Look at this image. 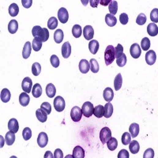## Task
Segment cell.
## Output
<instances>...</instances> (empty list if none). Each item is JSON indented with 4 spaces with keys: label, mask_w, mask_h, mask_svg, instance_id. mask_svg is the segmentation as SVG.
I'll return each instance as SVG.
<instances>
[{
    "label": "cell",
    "mask_w": 158,
    "mask_h": 158,
    "mask_svg": "<svg viewBox=\"0 0 158 158\" xmlns=\"http://www.w3.org/2000/svg\"><path fill=\"white\" fill-rule=\"evenodd\" d=\"M147 32L149 36H156L158 33V27L155 23H150L147 26Z\"/></svg>",
    "instance_id": "23"
},
{
    "label": "cell",
    "mask_w": 158,
    "mask_h": 158,
    "mask_svg": "<svg viewBox=\"0 0 158 158\" xmlns=\"http://www.w3.org/2000/svg\"><path fill=\"white\" fill-rule=\"evenodd\" d=\"M83 36L87 40H92L94 36V30L91 25H86L83 28Z\"/></svg>",
    "instance_id": "11"
},
{
    "label": "cell",
    "mask_w": 158,
    "mask_h": 158,
    "mask_svg": "<svg viewBox=\"0 0 158 158\" xmlns=\"http://www.w3.org/2000/svg\"><path fill=\"white\" fill-rule=\"evenodd\" d=\"M129 131H130V134L132 137H136L139 134V125L137 124V123H135V122L131 123L130 125V127H129Z\"/></svg>",
    "instance_id": "18"
},
{
    "label": "cell",
    "mask_w": 158,
    "mask_h": 158,
    "mask_svg": "<svg viewBox=\"0 0 158 158\" xmlns=\"http://www.w3.org/2000/svg\"><path fill=\"white\" fill-rule=\"evenodd\" d=\"M32 34L34 38H37L41 42L47 41L49 38V32L47 28H41L39 25L34 26L32 28Z\"/></svg>",
    "instance_id": "1"
},
{
    "label": "cell",
    "mask_w": 158,
    "mask_h": 158,
    "mask_svg": "<svg viewBox=\"0 0 158 158\" xmlns=\"http://www.w3.org/2000/svg\"><path fill=\"white\" fill-rule=\"evenodd\" d=\"M129 152L126 149H122L118 153V158H129Z\"/></svg>",
    "instance_id": "54"
},
{
    "label": "cell",
    "mask_w": 158,
    "mask_h": 158,
    "mask_svg": "<svg viewBox=\"0 0 158 158\" xmlns=\"http://www.w3.org/2000/svg\"><path fill=\"white\" fill-rule=\"evenodd\" d=\"M79 70L81 71V73H88V70H90V64L86 59H81L80 62H79Z\"/></svg>",
    "instance_id": "14"
},
{
    "label": "cell",
    "mask_w": 158,
    "mask_h": 158,
    "mask_svg": "<svg viewBox=\"0 0 158 158\" xmlns=\"http://www.w3.org/2000/svg\"><path fill=\"white\" fill-rule=\"evenodd\" d=\"M103 99L107 102H111L112 100L113 97H114V92L111 89V88L107 87L104 90H103Z\"/></svg>",
    "instance_id": "19"
},
{
    "label": "cell",
    "mask_w": 158,
    "mask_h": 158,
    "mask_svg": "<svg viewBox=\"0 0 158 158\" xmlns=\"http://www.w3.org/2000/svg\"><path fill=\"white\" fill-rule=\"evenodd\" d=\"M123 54V47L121 45L120 43L117 44V47H115V58H118Z\"/></svg>",
    "instance_id": "50"
},
{
    "label": "cell",
    "mask_w": 158,
    "mask_h": 158,
    "mask_svg": "<svg viewBox=\"0 0 158 158\" xmlns=\"http://www.w3.org/2000/svg\"><path fill=\"white\" fill-rule=\"evenodd\" d=\"M122 77L121 73H118L115 78V81H114V87H115V89L116 91L119 90L122 87Z\"/></svg>",
    "instance_id": "34"
},
{
    "label": "cell",
    "mask_w": 158,
    "mask_h": 158,
    "mask_svg": "<svg viewBox=\"0 0 158 158\" xmlns=\"http://www.w3.org/2000/svg\"><path fill=\"white\" fill-rule=\"evenodd\" d=\"M89 2H90V5L92 7H97L98 4L100 3V0H91V1H89Z\"/></svg>",
    "instance_id": "57"
},
{
    "label": "cell",
    "mask_w": 158,
    "mask_h": 158,
    "mask_svg": "<svg viewBox=\"0 0 158 158\" xmlns=\"http://www.w3.org/2000/svg\"><path fill=\"white\" fill-rule=\"evenodd\" d=\"M1 100L4 103H7L10 98H11V94H10V92L8 88H3L2 91H1Z\"/></svg>",
    "instance_id": "27"
},
{
    "label": "cell",
    "mask_w": 158,
    "mask_h": 158,
    "mask_svg": "<svg viewBox=\"0 0 158 158\" xmlns=\"http://www.w3.org/2000/svg\"><path fill=\"white\" fill-rule=\"evenodd\" d=\"M32 94L35 98H39L42 95V88L41 85L39 83H36L32 86Z\"/></svg>",
    "instance_id": "28"
},
{
    "label": "cell",
    "mask_w": 158,
    "mask_h": 158,
    "mask_svg": "<svg viewBox=\"0 0 158 158\" xmlns=\"http://www.w3.org/2000/svg\"><path fill=\"white\" fill-rule=\"evenodd\" d=\"M21 4H22V6H24V8H28L31 7L32 4V0H21Z\"/></svg>",
    "instance_id": "55"
},
{
    "label": "cell",
    "mask_w": 158,
    "mask_h": 158,
    "mask_svg": "<svg viewBox=\"0 0 158 158\" xmlns=\"http://www.w3.org/2000/svg\"><path fill=\"white\" fill-rule=\"evenodd\" d=\"M31 51H32V47H31L30 42L28 41L24 43V47H23L22 50V56L24 58H28V57L30 56Z\"/></svg>",
    "instance_id": "21"
},
{
    "label": "cell",
    "mask_w": 158,
    "mask_h": 158,
    "mask_svg": "<svg viewBox=\"0 0 158 158\" xmlns=\"http://www.w3.org/2000/svg\"><path fill=\"white\" fill-rule=\"evenodd\" d=\"M36 115L38 120L41 122H45L47 118V114L43 109L40 108L36 111Z\"/></svg>",
    "instance_id": "24"
},
{
    "label": "cell",
    "mask_w": 158,
    "mask_h": 158,
    "mask_svg": "<svg viewBox=\"0 0 158 158\" xmlns=\"http://www.w3.org/2000/svg\"><path fill=\"white\" fill-rule=\"evenodd\" d=\"M108 9L110 11V14L115 15L118 11V2L116 1H111L108 5Z\"/></svg>",
    "instance_id": "38"
},
{
    "label": "cell",
    "mask_w": 158,
    "mask_h": 158,
    "mask_svg": "<svg viewBox=\"0 0 158 158\" xmlns=\"http://www.w3.org/2000/svg\"><path fill=\"white\" fill-rule=\"evenodd\" d=\"M107 148L111 151H114L118 146V141L115 137H111L108 141H107Z\"/></svg>",
    "instance_id": "33"
},
{
    "label": "cell",
    "mask_w": 158,
    "mask_h": 158,
    "mask_svg": "<svg viewBox=\"0 0 158 158\" xmlns=\"http://www.w3.org/2000/svg\"><path fill=\"white\" fill-rule=\"evenodd\" d=\"M156 60V55L153 50H149L145 54V61L148 65H153Z\"/></svg>",
    "instance_id": "12"
},
{
    "label": "cell",
    "mask_w": 158,
    "mask_h": 158,
    "mask_svg": "<svg viewBox=\"0 0 158 158\" xmlns=\"http://www.w3.org/2000/svg\"><path fill=\"white\" fill-rule=\"evenodd\" d=\"M32 47L35 51H39L42 47V42L37 38H34L32 43Z\"/></svg>",
    "instance_id": "43"
},
{
    "label": "cell",
    "mask_w": 158,
    "mask_h": 158,
    "mask_svg": "<svg viewBox=\"0 0 158 158\" xmlns=\"http://www.w3.org/2000/svg\"><path fill=\"white\" fill-rule=\"evenodd\" d=\"M111 2V0H100V3L102 6H107V5H109Z\"/></svg>",
    "instance_id": "58"
},
{
    "label": "cell",
    "mask_w": 158,
    "mask_h": 158,
    "mask_svg": "<svg viewBox=\"0 0 158 158\" xmlns=\"http://www.w3.org/2000/svg\"><path fill=\"white\" fill-rule=\"evenodd\" d=\"M58 26V20L56 17H51L49 18L48 21H47V28L50 29H55Z\"/></svg>",
    "instance_id": "39"
},
{
    "label": "cell",
    "mask_w": 158,
    "mask_h": 158,
    "mask_svg": "<svg viewBox=\"0 0 158 158\" xmlns=\"http://www.w3.org/2000/svg\"><path fill=\"white\" fill-rule=\"evenodd\" d=\"M71 54V45L68 41L65 42L62 46V55L64 58H67L70 57Z\"/></svg>",
    "instance_id": "13"
},
{
    "label": "cell",
    "mask_w": 158,
    "mask_h": 158,
    "mask_svg": "<svg viewBox=\"0 0 158 158\" xmlns=\"http://www.w3.org/2000/svg\"><path fill=\"white\" fill-rule=\"evenodd\" d=\"M145 22H146V16L142 13H140L136 19V23L139 25H143Z\"/></svg>",
    "instance_id": "49"
},
{
    "label": "cell",
    "mask_w": 158,
    "mask_h": 158,
    "mask_svg": "<svg viewBox=\"0 0 158 158\" xmlns=\"http://www.w3.org/2000/svg\"><path fill=\"white\" fill-rule=\"evenodd\" d=\"M81 33H82L81 27L79 24H74L73 26V28H72V34H73V36L75 38H79L81 36Z\"/></svg>",
    "instance_id": "37"
},
{
    "label": "cell",
    "mask_w": 158,
    "mask_h": 158,
    "mask_svg": "<svg viewBox=\"0 0 158 158\" xmlns=\"http://www.w3.org/2000/svg\"><path fill=\"white\" fill-rule=\"evenodd\" d=\"M40 108L45 111L47 115H49V114H50L51 111V104L48 103V102H43V103H41Z\"/></svg>",
    "instance_id": "51"
},
{
    "label": "cell",
    "mask_w": 158,
    "mask_h": 158,
    "mask_svg": "<svg viewBox=\"0 0 158 158\" xmlns=\"http://www.w3.org/2000/svg\"><path fill=\"white\" fill-rule=\"evenodd\" d=\"M130 55L134 58H137L141 56V49L137 43H133L130 48Z\"/></svg>",
    "instance_id": "9"
},
{
    "label": "cell",
    "mask_w": 158,
    "mask_h": 158,
    "mask_svg": "<svg viewBox=\"0 0 158 158\" xmlns=\"http://www.w3.org/2000/svg\"><path fill=\"white\" fill-rule=\"evenodd\" d=\"M115 47L112 45H108L105 49L104 51V61L107 66L111 65L115 60Z\"/></svg>",
    "instance_id": "2"
},
{
    "label": "cell",
    "mask_w": 158,
    "mask_h": 158,
    "mask_svg": "<svg viewBox=\"0 0 158 158\" xmlns=\"http://www.w3.org/2000/svg\"><path fill=\"white\" fill-rule=\"evenodd\" d=\"M54 107L55 109L58 112H61V111H63L65 109V107H66V103H65V100H64L63 98L60 96H58L54 99Z\"/></svg>",
    "instance_id": "4"
},
{
    "label": "cell",
    "mask_w": 158,
    "mask_h": 158,
    "mask_svg": "<svg viewBox=\"0 0 158 158\" xmlns=\"http://www.w3.org/2000/svg\"><path fill=\"white\" fill-rule=\"evenodd\" d=\"M73 158H84L85 157V151L81 146H76L73 150Z\"/></svg>",
    "instance_id": "25"
},
{
    "label": "cell",
    "mask_w": 158,
    "mask_h": 158,
    "mask_svg": "<svg viewBox=\"0 0 158 158\" xmlns=\"http://www.w3.org/2000/svg\"><path fill=\"white\" fill-rule=\"evenodd\" d=\"M41 72V66L39 62H34L32 66V73L34 76H38Z\"/></svg>",
    "instance_id": "41"
},
{
    "label": "cell",
    "mask_w": 158,
    "mask_h": 158,
    "mask_svg": "<svg viewBox=\"0 0 158 158\" xmlns=\"http://www.w3.org/2000/svg\"><path fill=\"white\" fill-rule=\"evenodd\" d=\"M81 116H82V111L81 108L77 106H74L70 111V117L72 120L74 122H79L81 120Z\"/></svg>",
    "instance_id": "6"
},
{
    "label": "cell",
    "mask_w": 158,
    "mask_h": 158,
    "mask_svg": "<svg viewBox=\"0 0 158 158\" xmlns=\"http://www.w3.org/2000/svg\"><path fill=\"white\" fill-rule=\"evenodd\" d=\"M113 106L110 102H107L103 107V116L105 118H110L112 115Z\"/></svg>",
    "instance_id": "20"
},
{
    "label": "cell",
    "mask_w": 158,
    "mask_h": 158,
    "mask_svg": "<svg viewBox=\"0 0 158 158\" xmlns=\"http://www.w3.org/2000/svg\"><path fill=\"white\" fill-rule=\"evenodd\" d=\"M150 19L151 21H152V23L158 22V9L157 8H155L151 11L150 13Z\"/></svg>",
    "instance_id": "47"
},
{
    "label": "cell",
    "mask_w": 158,
    "mask_h": 158,
    "mask_svg": "<svg viewBox=\"0 0 158 158\" xmlns=\"http://www.w3.org/2000/svg\"><path fill=\"white\" fill-rule=\"evenodd\" d=\"M131 141V135L129 132H125L122 135V143L124 145H127L130 144Z\"/></svg>",
    "instance_id": "44"
},
{
    "label": "cell",
    "mask_w": 158,
    "mask_h": 158,
    "mask_svg": "<svg viewBox=\"0 0 158 158\" xmlns=\"http://www.w3.org/2000/svg\"><path fill=\"white\" fill-rule=\"evenodd\" d=\"M93 115L97 118H101L103 116V106L97 105L93 109Z\"/></svg>",
    "instance_id": "40"
},
{
    "label": "cell",
    "mask_w": 158,
    "mask_h": 158,
    "mask_svg": "<svg viewBox=\"0 0 158 158\" xmlns=\"http://www.w3.org/2000/svg\"><path fill=\"white\" fill-rule=\"evenodd\" d=\"M99 47H100L99 43L96 40H92L88 43V49H89V51L92 53V55H96L97 53L98 50H99Z\"/></svg>",
    "instance_id": "17"
},
{
    "label": "cell",
    "mask_w": 158,
    "mask_h": 158,
    "mask_svg": "<svg viewBox=\"0 0 158 158\" xmlns=\"http://www.w3.org/2000/svg\"><path fill=\"white\" fill-rule=\"evenodd\" d=\"M105 21L106 24L110 27L115 26L117 23V19L116 17H115L112 14H110V13H107L105 16Z\"/></svg>",
    "instance_id": "29"
},
{
    "label": "cell",
    "mask_w": 158,
    "mask_h": 158,
    "mask_svg": "<svg viewBox=\"0 0 158 158\" xmlns=\"http://www.w3.org/2000/svg\"><path fill=\"white\" fill-rule=\"evenodd\" d=\"M154 157V151L153 149L149 148L145 151L143 154V158H153Z\"/></svg>",
    "instance_id": "52"
},
{
    "label": "cell",
    "mask_w": 158,
    "mask_h": 158,
    "mask_svg": "<svg viewBox=\"0 0 158 158\" xmlns=\"http://www.w3.org/2000/svg\"><path fill=\"white\" fill-rule=\"evenodd\" d=\"M89 64H90V70L92 71V73H98L99 71V64L96 59L95 58H91L90 61H89Z\"/></svg>",
    "instance_id": "36"
},
{
    "label": "cell",
    "mask_w": 158,
    "mask_h": 158,
    "mask_svg": "<svg viewBox=\"0 0 158 158\" xmlns=\"http://www.w3.org/2000/svg\"><path fill=\"white\" fill-rule=\"evenodd\" d=\"M54 158H63V153L60 149H55L54 152Z\"/></svg>",
    "instance_id": "56"
},
{
    "label": "cell",
    "mask_w": 158,
    "mask_h": 158,
    "mask_svg": "<svg viewBox=\"0 0 158 158\" xmlns=\"http://www.w3.org/2000/svg\"><path fill=\"white\" fill-rule=\"evenodd\" d=\"M19 13V7L16 3H11L9 7V13L11 17H15Z\"/></svg>",
    "instance_id": "35"
},
{
    "label": "cell",
    "mask_w": 158,
    "mask_h": 158,
    "mask_svg": "<svg viewBox=\"0 0 158 158\" xmlns=\"http://www.w3.org/2000/svg\"><path fill=\"white\" fill-rule=\"evenodd\" d=\"M55 93H56V88H55V85L51 84V83L47 84V85L46 86V94H47V96L49 98H53L55 96Z\"/></svg>",
    "instance_id": "22"
},
{
    "label": "cell",
    "mask_w": 158,
    "mask_h": 158,
    "mask_svg": "<svg viewBox=\"0 0 158 158\" xmlns=\"http://www.w3.org/2000/svg\"><path fill=\"white\" fill-rule=\"evenodd\" d=\"M22 136L25 141H28L32 137V130L29 127H25L22 131Z\"/></svg>",
    "instance_id": "45"
},
{
    "label": "cell",
    "mask_w": 158,
    "mask_h": 158,
    "mask_svg": "<svg viewBox=\"0 0 158 158\" xmlns=\"http://www.w3.org/2000/svg\"><path fill=\"white\" fill-rule=\"evenodd\" d=\"M32 81L30 77H26L23 79L22 83H21V88H22V90L24 92H27V93H29L31 92V89H32Z\"/></svg>",
    "instance_id": "7"
},
{
    "label": "cell",
    "mask_w": 158,
    "mask_h": 158,
    "mask_svg": "<svg viewBox=\"0 0 158 158\" xmlns=\"http://www.w3.org/2000/svg\"><path fill=\"white\" fill-rule=\"evenodd\" d=\"M63 38L64 33L62 29H57V30H55V33H54V40L55 41V43H60L63 40Z\"/></svg>",
    "instance_id": "32"
},
{
    "label": "cell",
    "mask_w": 158,
    "mask_h": 158,
    "mask_svg": "<svg viewBox=\"0 0 158 158\" xmlns=\"http://www.w3.org/2000/svg\"><path fill=\"white\" fill-rule=\"evenodd\" d=\"M8 128H9V131L13 132V133H17L19 129L18 122L16 118H10L8 122Z\"/></svg>",
    "instance_id": "15"
},
{
    "label": "cell",
    "mask_w": 158,
    "mask_h": 158,
    "mask_svg": "<svg viewBox=\"0 0 158 158\" xmlns=\"http://www.w3.org/2000/svg\"><path fill=\"white\" fill-rule=\"evenodd\" d=\"M117 62V65L118 66H120V67H122V66H124L126 63V56L125 54H122L119 58H117L116 60Z\"/></svg>",
    "instance_id": "48"
},
{
    "label": "cell",
    "mask_w": 158,
    "mask_h": 158,
    "mask_svg": "<svg viewBox=\"0 0 158 158\" xmlns=\"http://www.w3.org/2000/svg\"><path fill=\"white\" fill-rule=\"evenodd\" d=\"M15 133H13L11 131L7 132L6 134V137H5V141L8 145H13V142L15 141Z\"/></svg>",
    "instance_id": "31"
},
{
    "label": "cell",
    "mask_w": 158,
    "mask_h": 158,
    "mask_svg": "<svg viewBox=\"0 0 158 158\" xmlns=\"http://www.w3.org/2000/svg\"><path fill=\"white\" fill-rule=\"evenodd\" d=\"M47 157H51V158L54 157L53 154L51 153V152H50V151H47V152H45V155H44V158H47Z\"/></svg>",
    "instance_id": "59"
},
{
    "label": "cell",
    "mask_w": 158,
    "mask_h": 158,
    "mask_svg": "<svg viewBox=\"0 0 158 158\" xmlns=\"http://www.w3.org/2000/svg\"><path fill=\"white\" fill-rule=\"evenodd\" d=\"M111 137V131L108 127H103L100 133V139L103 144L107 143V141Z\"/></svg>",
    "instance_id": "5"
},
{
    "label": "cell",
    "mask_w": 158,
    "mask_h": 158,
    "mask_svg": "<svg viewBox=\"0 0 158 158\" xmlns=\"http://www.w3.org/2000/svg\"><path fill=\"white\" fill-rule=\"evenodd\" d=\"M128 20H129V17H128V15L126 13H121L120 16H119V21H120L121 24H126L128 22Z\"/></svg>",
    "instance_id": "53"
},
{
    "label": "cell",
    "mask_w": 158,
    "mask_h": 158,
    "mask_svg": "<svg viewBox=\"0 0 158 158\" xmlns=\"http://www.w3.org/2000/svg\"><path fill=\"white\" fill-rule=\"evenodd\" d=\"M29 101H30V97H29L27 92H24L20 94V96H19V102H20V104L21 106L26 107L29 103Z\"/></svg>",
    "instance_id": "16"
},
{
    "label": "cell",
    "mask_w": 158,
    "mask_h": 158,
    "mask_svg": "<svg viewBox=\"0 0 158 158\" xmlns=\"http://www.w3.org/2000/svg\"><path fill=\"white\" fill-rule=\"evenodd\" d=\"M48 142V137L45 132H41L40 133L37 137V143L40 148H44L47 145Z\"/></svg>",
    "instance_id": "10"
},
{
    "label": "cell",
    "mask_w": 158,
    "mask_h": 158,
    "mask_svg": "<svg viewBox=\"0 0 158 158\" xmlns=\"http://www.w3.org/2000/svg\"><path fill=\"white\" fill-rule=\"evenodd\" d=\"M58 18L59 21L62 23V24H65V23L67 22L68 19H69V14H68L66 9H65L64 7H61L60 9H58Z\"/></svg>",
    "instance_id": "8"
},
{
    "label": "cell",
    "mask_w": 158,
    "mask_h": 158,
    "mask_svg": "<svg viewBox=\"0 0 158 158\" xmlns=\"http://www.w3.org/2000/svg\"><path fill=\"white\" fill-rule=\"evenodd\" d=\"M129 149H130V152L132 154H136L137 152H139L140 149V145L139 143L137 142V141L134 140V141H130V144H129Z\"/></svg>",
    "instance_id": "26"
},
{
    "label": "cell",
    "mask_w": 158,
    "mask_h": 158,
    "mask_svg": "<svg viewBox=\"0 0 158 158\" xmlns=\"http://www.w3.org/2000/svg\"><path fill=\"white\" fill-rule=\"evenodd\" d=\"M93 109H94L93 104L91 102L86 101L83 103L82 107H81V111H82L83 115L87 118H88V117L92 116V115L93 114Z\"/></svg>",
    "instance_id": "3"
},
{
    "label": "cell",
    "mask_w": 158,
    "mask_h": 158,
    "mask_svg": "<svg viewBox=\"0 0 158 158\" xmlns=\"http://www.w3.org/2000/svg\"><path fill=\"white\" fill-rule=\"evenodd\" d=\"M141 47L143 51H148L150 47V40L148 37H144L141 41Z\"/></svg>",
    "instance_id": "42"
},
{
    "label": "cell",
    "mask_w": 158,
    "mask_h": 158,
    "mask_svg": "<svg viewBox=\"0 0 158 158\" xmlns=\"http://www.w3.org/2000/svg\"><path fill=\"white\" fill-rule=\"evenodd\" d=\"M50 62H51V66H54L55 68H57L58 66H59V63H60V62H59V58H58V57L57 56V55H51V58H50Z\"/></svg>",
    "instance_id": "46"
},
{
    "label": "cell",
    "mask_w": 158,
    "mask_h": 158,
    "mask_svg": "<svg viewBox=\"0 0 158 158\" xmlns=\"http://www.w3.org/2000/svg\"><path fill=\"white\" fill-rule=\"evenodd\" d=\"M18 28V23L16 20H11L8 24V30L11 34L16 33Z\"/></svg>",
    "instance_id": "30"
}]
</instances>
